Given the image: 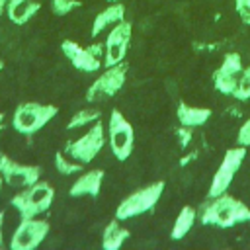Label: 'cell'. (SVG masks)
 I'll return each instance as SVG.
<instances>
[{"instance_id":"obj_1","label":"cell","mask_w":250,"mask_h":250,"mask_svg":"<svg viewBox=\"0 0 250 250\" xmlns=\"http://www.w3.org/2000/svg\"><path fill=\"white\" fill-rule=\"evenodd\" d=\"M197 221L209 227L230 229L242 223H250V207L229 193H221L201 203L197 209Z\"/></svg>"},{"instance_id":"obj_2","label":"cell","mask_w":250,"mask_h":250,"mask_svg":"<svg viewBox=\"0 0 250 250\" xmlns=\"http://www.w3.org/2000/svg\"><path fill=\"white\" fill-rule=\"evenodd\" d=\"M55 201V188L49 182L37 180L35 184L18 189V193L10 199V205L18 211L20 219H31L47 213Z\"/></svg>"},{"instance_id":"obj_3","label":"cell","mask_w":250,"mask_h":250,"mask_svg":"<svg viewBox=\"0 0 250 250\" xmlns=\"http://www.w3.org/2000/svg\"><path fill=\"white\" fill-rule=\"evenodd\" d=\"M59 107L53 104H39V102H23L12 113V127L20 135L31 137L39 133L51 119H55Z\"/></svg>"},{"instance_id":"obj_4","label":"cell","mask_w":250,"mask_h":250,"mask_svg":"<svg viewBox=\"0 0 250 250\" xmlns=\"http://www.w3.org/2000/svg\"><path fill=\"white\" fill-rule=\"evenodd\" d=\"M164 188H166V184L162 180H158V182H152V184L129 193L117 205L115 219L127 221V219H133V217H139V215H145V213L152 211L156 207V203L160 201V197L164 193Z\"/></svg>"},{"instance_id":"obj_5","label":"cell","mask_w":250,"mask_h":250,"mask_svg":"<svg viewBox=\"0 0 250 250\" xmlns=\"http://www.w3.org/2000/svg\"><path fill=\"white\" fill-rule=\"evenodd\" d=\"M107 137H109V148L111 154L119 160L125 162L135 146V131L129 119L119 109H111L109 113V123H107Z\"/></svg>"},{"instance_id":"obj_6","label":"cell","mask_w":250,"mask_h":250,"mask_svg":"<svg viewBox=\"0 0 250 250\" xmlns=\"http://www.w3.org/2000/svg\"><path fill=\"white\" fill-rule=\"evenodd\" d=\"M104 145H105V127L98 119L96 123H92V127L82 137H78L74 141H68L66 146H64V152L70 158H74V160H78L86 166L100 154Z\"/></svg>"},{"instance_id":"obj_7","label":"cell","mask_w":250,"mask_h":250,"mask_svg":"<svg viewBox=\"0 0 250 250\" xmlns=\"http://www.w3.org/2000/svg\"><path fill=\"white\" fill-rule=\"evenodd\" d=\"M244 158H246V146H242V145H236V146H232V148H229L225 152L221 164L217 166V170L213 174L207 197H217V195L229 191V188H230L236 172L240 170Z\"/></svg>"},{"instance_id":"obj_8","label":"cell","mask_w":250,"mask_h":250,"mask_svg":"<svg viewBox=\"0 0 250 250\" xmlns=\"http://www.w3.org/2000/svg\"><path fill=\"white\" fill-rule=\"evenodd\" d=\"M49 230H51V225L45 219H37V217L20 219L8 246L10 250H33L39 244H43Z\"/></svg>"},{"instance_id":"obj_9","label":"cell","mask_w":250,"mask_h":250,"mask_svg":"<svg viewBox=\"0 0 250 250\" xmlns=\"http://www.w3.org/2000/svg\"><path fill=\"white\" fill-rule=\"evenodd\" d=\"M133 23L129 20H121L119 23L109 27V33L104 41V66H115L125 61L131 45Z\"/></svg>"},{"instance_id":"obj_10","label":"cell","mask_w":250,"mask_h":250,"mask_svg":"<svg viewBox=\"0 0 250 250\" xmlns=\"http://www.w3.org/2000/svg\"><path fill=\"white\" fill-rule=\"evenodd\" d=\"M125 78H127V62H119L115 66H105V70L88 86L86 102L113 98L125 86Z\"/></svg>"},{"instance_id":"obj_11","label":"cell","mask_w":250,"mask_h":250,"mask_svg":"<svg viewBox=\"0 0 250 250\" xmlns=\"http://www.w3.org/2000/svg\"><path fill=\"white\" fill-rule=\"evenodd\" d=\"M41 166L35 164H21L10 158L8 154H0V174L4 178V184L14 189H23L37 180H41Z\"/></svg>"},{"instance_id":"obj_12","label":"cell","mask_w":250,"mask_h":250,"mask_svg":"<svg viewBox=\"0 0 250 250\" xmlns=\"http://www.w3.org/2000/svg\"><path fill=\"white\" fill-rule=\"evenodd\" d=\"M244 64H242V57L240 53H227L223 57V62L219 68L213 70L211 78H213V88L223 94V96H232V92L236 90L238 86V78H240V72H242Z\"/></svg>"},{"instance_id":"obj_13","label":"cell","mask_w":250,"mask_h":250,"mask_svg":"<svg viewBox=\"0 0 250 250\" xmlns=\"http://www.w3.org/2000/svg\"><path fill=\"white\" fill-rule=\"evenodd\" d=\"M61 51L68 59V62L76 70H82V72H98L100 66L104 64V61L100 57H96L88 47H82V45H78L76 41H70V39H64L61 43Z\"/></svg>"},{"instance_id":"obj_14","label":"cell","mask_w":250,"mask_h":250,"mask_svg":"<svg viewBox=\"0 0 250 250\" xmlns=\"http://www.w3.org/2000/svg\"><path fill=\"white\" fill-rule=\"evenodd\" d=\"M102 182H104V170L96 168V170L82 172V174L72 182V186L68 188V195H70V197H84V195L96 197V195H100Z\"/></svg>"},{"instance_id":"obj_15","label":"cell","mask_w":250,"mask_h":250,"mask_svg":"<svg viewBox=\"0 0 250 250\" xmlns=\"http://www.w3.org/2000/svg\"><path fill=\"white\" fill-rule=\"evenodd\" d=\"M121 20H125V6L121 2H109L107 8H104L102 12H98V16H94L90 35L98 37L102 31L109 29L111 25L119 23Z\"/></svg>"},{"instance_id":"obj_16","label":"cell","mask_w":250,"mask_h":250,"mask_svg":"<svg viewBox=\"0 0 250 250\" xmlns=\"http://www.w3.org/2000/svg\"><path fill=\"white\" fill-rule=\"evenodd\" d=\"M211 115H213V111H211L209 107L188 105L186 102H180V104H178V109H176V117H178L180 125L189 127V129H195V127L205 125Z\"/></svg>"},{"instance_id":"obj_17","label":"cell","mask_w":250,"mask_h":250,"mask_svg":"<svg viewBox=\"0 0 250 250\" xmlns=\"http://www.w3.org/2000/svg\"><path fill=\"white\" fill-rule=\"evenodd\" d=\"M41 10V4L35 0H8L6 16L16 25H25Z\"/></svg>"},{"instance_id":"obj_18","label":"cell","mask_w":250,"mask_h":250,"mask_svg":"<svg viewBox=\"0 0 250 250\" xmlns=\"http://www.w3.org/2000/svg\"><path fill=\"white\" fill-rule=\"evenodd\" d=\"M121 221L119 219H111L105 227H104V232H102V248L104 250H119L125 240L131 236V232L119 225Z\"/></svg>"},{"instance_id":"obj_19","label":"cell","mask_w":250,"mask_h":250,"mask_svg":"<svg viewBox=\"0 0 250 250\" xmlns=\"http://www.w3.org/2000/svg\"><path fill=\"white\" fill-rule=\"evenodd\" d=\"M195 221H197V209L191 207V205H184V207L180 209V213H178L174 225H172L170 238H172V240H182V238L193 229Z\"/></svg>"},{"instance_id":"obj_20","label":"cell","mask_w":250,"mask_h":250,"mask_svg":"<svg viewBox=\"0 0 250 250\" xmlns=\"http://www.w3.org/2000/svg\"><path fill=\"white\" fill-rule=\"evenodd\" d=\"M98 119H102V113H100L98 109H88V107H84V109H78V111L68 119L66 129H68V131H74V129L92 125V123H96Z\"/></svg>"},{"instance_id":"obj_21","label":"cell","mask_w":250,"mask_h":250,"mask_svg":"<svg viewBox=\"0 0 250 250\" xmlns=\"http://www.w3.org/2000/svg\"><path fill=\"white\" fill-rule=\"evenodd\" d=\"M82 168H84V164L82 162H78V160H74V158H70L66 152H57L55 154V170L61 174V176H72V174H78V172H82Z\"/></svg>"},{"instance_id":"obj_22","label":"cell","mask_w":250,"mask_h":250,"mask_svg":"<svg viewBox=\"0 0 250 250\" xmlns=\"http://www.w3.org/2000/svg\"><path fill=\"white\" fill-rule=\"evenodd\" d=\"M232 98L238 102H248L250 100V64L242 68L240 78H238V86L232 92Z\"/></svg>"},{"instance_id":"obj_23","label":"cell","mask_w":250,"mask_h":250,"mask_svg":"<svg viewBox=\"0 0 250 250\" xmlns=\"http://www.w3.org/2000/svg\"><path fill=\"white\" fill-rule=\"evenodd\" d=\"M80 6H82L80 0H51V12L55 16H68Z\"/></svg>"},{"instance_id":"obj_24","label":"cell","mask_w":250,"mask_h":250,"mask_svg":"<svg viewBox=\"0 0 250 250\" xmlns=\"http://www.w3.org/2000/svg\"><path fill=\"white\" fill-rule=\"evenodd\" d=\"M234 10L242 23L250 25V0H234Z\"/></svg>"},{"instance_id":"obj_25","label":"cell","mask_w":250,"mask_h":250,"mask_svg":"<svg viewBox=\"0 0 250 250\" xmlns=\"http://www.w3.org/2000/svg\"><path fill=\"white\" fill-rule=\"evenodd\" d=\"M236 143L238 145H242V146H250V117L240 125V129H238V133H236Z\"/></svg>"},{"instance_id":"obj_26","label":"cell","mask_w":250,"mask_h":250,"mask_svg":"<svg viewBox=\"0 0 250 250\" xmlns=\"http://www.w3.org/2000/svg\"><path fill=\"white\" fill-rule=\"evenodd\" d=\"M176 135H180V145H182V148H186L188 145H189V141H191V133H189V127H184V125H180L178 129H176Z\"/></svg>"},{"instance_id":"obj_27","label":"cell","mask_w":250,"mask_h":250,"mask_svg":"<svg viewBox=\"0 0 250 250\" xmlns=\"http://www.w3.org/2000/svg\"><path fill=\"white\" fill-rule=\"evenodd\" d=\"M4 246V211H0V248Z\"/></svg>"},{"instance_id":"obj_28","label":"cell","mask_w":250,"mask_h":250,"mask_svg":"<svg viewBox=\"0 0 250 250\" xmlns=\"http://www.w3.org/2000/svg\"><path fill=\"white\" fill-rule=\"evenodd\" d=\"M6 6H8V0H0V16L6 14Z\"/></svg>"},{"instance_id":"obj_29","label":"cell","mask_w":250,"mask_h":250,"mask_svg":"<svg viewBox=\"0 0 250 250\" xmlns=\"http://www.w3.org/2000/svg\"><path fill=\"white\" fill-rule=\"evenodd\" d=\"M4 131V113H0V133Z\"/></svg>"},{"instance_id":"obj_30","label":"cell","mask_w":250,"mask_h":250,"mask_svg":"<svg viewBox=\"0 0 250 250\" xmlns=\"http://www.w3.org/2000/svg\"><path fill=\"white\" fill-rule=\"evenodd\" d=\"M6 184H4V178H2V174H0V193H2V188H4Z\"/></svg>"},{"instance_id":"obj_31","label":"cell","mask_w":250,"mask_h":250,"mask_svg":"<svg viewBox=\"0 0 250 250\" xmlns=\"http://www.w3.org/2000/svg\"><path fill=\"white\" fill-rule=\"evenodd\" d=\"M2 70H4V62L0 61V72H2Z\"/></svg>"},{"instance_id":"obj_32","label":"cell","mask_w":250,"mask_h":250,"mask_svg":"<svg viewBox=\"0 0 250 250\" xmlns=\"http://www.w3.org/2000/svg\"><path fill=\"white\" fill-rule=\"evenodd\" d=\"M109 2H121V0H107V4H109Z\"/></svg>"}]
</instances>
